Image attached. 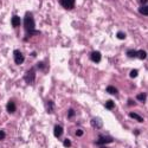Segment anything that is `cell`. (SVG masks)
I'll list each match as a JSON object with an SVG mask.
<instances>
[{"instance_id": "1", "label": "cell", "mask_w": 148, "mask_h": 148, "mask_svg": "<svg viewBox=\"0 0 148 148\" xmlns=\"http://www.w3.org/2000/svg\"><path fill=\"white\" fill-rule=\"evenodd\" d=\"M23 25H24V31H25V39H29L30 37L38 36L40 34V31L36 30V23L33 19V14L31 12H26L25 17L23 19Z\"/></svg>"}, {"instance_id": "2", "label": "cell", "mask_w": 148, "mask_h": 148, "mask_svg": "<svg viewBox=\"0 0 148 148\" xmlns=\"http://www.w3.org/2000/svg\"><path fill=\"white\" fill-rule=\"evenodd\" d=\"M24 81H25L29 85L34 83V81H36V69L34 68H32V69L26 71L25 76H24Z\"/></svg>"}, {"instance_id": "3", "label": "cell", "mask_w": 148, "mask_h": 148, "mask_svg": "<svg viewBox=\"0 0 148 148\" xmlns=\"http://www.w3.org/2000/svg\"><path fill=\"white\" fill-rule=\"evenodd\" d=\"M113 141H114V139H113V136H110V135H100V138L96 141V145L103 146L107 143H112Z\"/></svg>"}, {"instance_id": "4", "label": "cell", "mask_w": 148, "mask_h": 148, "mask_svg": "<svg viewBox=\"0 0 148 148\" xmlns=\"http://www.w3.org/2000/svg\"><path fill=\"white\" fill-rule=\"evenodd\" d=\"M13 58H14V63L17 65H20L24 63V60H25V57H24V55L19 51V50H14L13 51Z\"/></svg>"}, {"instance_id": "5", "label": "cell", "mask_w": 148, "mask_h": 148, "mask_svg": "<svg viewBox=\"0 0 148 148\" xmlns=\"http://www.w3.org/2000/svg\"><path fill=\"white\" fill-rule=\"evenodd\" d=\"M59 4L65 10H72L73 7H75L76 0H59Z\"/></svg>"}, {"instance_id": "6", "label": "cell", "mask_w": 148, "mask_h": 148, "mask_svg": "<svg viewBox=\"0 0 148 148\" xmlns=\"http://www.w3.org/2000/svg\"><path fill=\"white\" fill-rule=\"evenodd\" d=\"M91 126L95 129H101L103 127V122L100 117H94V119H91Z\"/></svg>"}, {"instance_id": "7", "label": "cell", "mask_w": 148, "mask_h": 148, "mask_svg": "<svg viewBox=\"0 0 148 148\" xmlns=\"http://www.w3.org/2000/svg\"><path fill=\"white\" fill-rule=\"evenodd\" d=\"M90 59L94 62V63H100L102 59V55L100 51H92L90 53Z\"/></svg>"}, {"instance_id": "8", "label": "cell", "mask_w": 148, "mask_h": 148, "mask_svg": "<svg viewBox=\"0 0 148 148\" xmlns=\"http://www.w3.org/2000/svg\"><path fill=\"white\" fill-rule=\"evenodd\" d=\"M53 133H55L56 138H60L62 135H63V127H62L60 125H56L55 129H53Z\"/></svg>"}, {"instance_id": "9", "label": "cell", "mask_w": 148, "mask_h": 148, "mask_svg": "<svg viewBox=\"0 0 148 148\" xmlns=\"http://www.w3.org/2000/svg\"><path fill=\"white\" fill-rule=\"evenodd\" d=\"M11 23H12V26H13V27H19L20 24H21V19L18 16H13V17H12Z\"/></svg>"}, {"instance_id": "10", "label": "cell", "mask_w": 148, "mask_h": 148, "mask_svg": "<svg viewBox=\"0 0 148 148\" xmlns=\"http://www.w3.org/2000/svg\"><path fill=\"white\" fill-rule=\"evenodd\" d=\"M6 109H7V112L10 113V114H13L16 110H17V107H16V103L14 102H8L7 103V107H6Z\"/></svg>"}, {"instance_id": "11", "label": "cell", "mask_w": 148, "mask_h": 148, "mask_svg": "<svg viewBox=\"0 0 148 148\" xmlns=\"http://www.w3.org/2000/svg\"><path fill=\"white\" fill-rule=\"evenodd\" d=\"M138 11H139L140 14L147 17V16H148V5H142V6H140Z\"/></svg>"}, {"instance_id": "12", "label": "cell", "mask_w": 148, "mask_h": 148, "mask_svg": "<svg viewBox=\"0 0 148 148\" xmlns=\"http://www.w3.org/2000/svg\"><path fill=\"white\" fill-rule=\"evenodd\" d=\"M126 55L129 58H136L138 57V51L136 50H133V49H129V50H127Z\"/></svg>"}, {"instance_id": "13", "label": "cell", "mask_w": 148, "mask_h": 148, "mask_svg": "<svg viewBox=\"0 0 148 148\" xmlns=\"http://www.w3.org/2000/svg\"><path fill=\"white\" fill-rule=\"evenodd\" d=\"M107 91L109 92V94H112V95H116L117 96V89L115 88V87H113V85H108L107 87Z\"/></svg>"}, {"instance_id": "14", "label": "cell", "mask_w": 148, "mask_h": 148, "mask_svg": "<svg viewBox=\"0 0 148 148\" xmlns=\"http://www.w3.org/2000/svg\"><path fill=\"white\" fill-rule=\"evenodd\" d=\"M129 116H130L132 119H134V120L139 121V122H142V121H143V119H142L140 115H138L136 113H133V112H132V113H129Z\"/></svg>"}, {"instance_id": "15", "label": "cell", "mask_w": 148, "mask_h": 148, "mask_svg": "<svg viewBox=\"0 0 148 148\" xmlns=\"http://www.w3.org/2000/svg\"><path fill=\"white\" fill-rule=\"evenodd\" d=\"M106 108H107V109H109V110L114 109V108H115V103H114V101H112V100L107 101V102H106Z\"/></svg>"}, {"instance_id": "16", "label": "cell", "mask_w": 148, "mask_h": 148, "mask_svg": "<svg viewBox=\"0 0 148 148\" xmlns=\"http://www.w3.org/2000/svg\"><path fill=\"white\" fill-rule=\"evenodd\" d=\"M138 58L140 59H146L147 58V52L145 50H139L138 51Z\"/></svg>"}, {"instance_id": "17", "label": "cell", "mask_w": 148, "mask_h": 148, "mask_svg": "<svg viewBox=\"0 0 148 148\" xmlns=\"http://www.w3.org/2000/svg\"><path fill=\"white\" fill-rule=\"evenodd\" d=\"M146 98H147V94H146V92H141V94H139V95L136 96V100H139V101H141V102H145Z\"/></svg>"}, {"instance_id": "18", "label": "cell", "mask_w": 148, "mask_h": 148, "mask_svg": "<svg viewBox=\"0 0 148 148\" xmlns=\"http://www.w3.org/2000/svg\"><path fill=\"white\" fill-rule=\"evenodd\" d=\"M75 110L73 109H69V112H68V119L69 120H73V117H75Z\"/></svg>"}, {"instance_id": "19", "label": "cell", "mask_w": 148, "mask_h": 148, "mask_svg": "<svg viewBox=\"0 0 148 148\" xmlns=\"http://www.w3.org/2000/svg\"><path fill=\"white\" fill-rule=\"evenodd\" d=\"M47 112L49 113H52L53 112V102L52 101H49L47 102Z\"/></svg>"}, {"instance_id": "20", "label": "cell", "mask_w": 148, "mask_h": 148, "mask_svg": "<svg viewBox=\"0 0 148 148\" xmlns=\"http://www.w3.org/2000/svg\"><path fill=\"white\" fill-rule=\"evenodd\" d=\"M138 73H139V72H138V70H135V69H134V70H132V71H130L129 76H130L132 78H135V77L138 76Z\"/></svg>"}, {"instance_id": "21", "label": "cell", "mask_w": 148, "mask_h": 148, "mask_svg": "<svg viewBox=\"0 0 148 148\" xmlns=\"http://www.w3.org/2000/svg\"><path fill=\"white\" fill-rule=\"evenodd\" d=\"M116 37H117L119 39L122 40V39H125V38H126V34L123 33V32H117V33H116Z\"/></svg>"}, {"instance_id": "22", "label": "cell", "mask_w": 148, "mask_h": 148, "mask_svg": "<svg viewBox=\"0 0 148 148\" xmlns=\"http://www.w3.org/2000/svg\"><path fill=\"white\" fill-rule=\"evenodd\" d=\"M63 145H64V147L69 148V147L71 146V141H70L69 139H65V140H64V142H63Z\"/></svg>"}, {"instance_id": "23", "label": "cell", "mask_w": 148, "mask_h": 148, "mask_svg": "<svg viewBox=\"0 0 148 148\" xmlns=\"http://www.w3.org/2000/svg\"><path fill=\"white\" fill-rule=\"evenodd\" d=\"M83 134H84V132H83L82 129H77V130H76V136L81 138V136H83Z\"/></svg>"}, {"instance_id": "24", "label": "cell", "mask_w": 148, "mask_h": 148, "mask_svg": "<svg viewBox=\"0 0 148 148\" xmlns=\"http://www.w3.org/2000/svg\"><path fill=\"white\" fill-rule=\"evenodd\" d=\"M6 136V133L4 130H0V140H4Z\"/></svg>"}, {"instance_id": "25", "label": "cell", "mask_w": 148, "mask_h": 148, "mask_svg": "<svg viewBox=\"0 0 148 148\" xmlns=\"http://www.w3.org/2000/svg\"><path fill=\"white\" fill-rule=\"evenodd\" d=\"M138 3L140 4V6H142V5H147L148 0H138Z\"/></svg>"}, {"instance_id": "26", "label": "cell", "mask_w": 148, "mask_h": 148, "mask_svg": "<svg viewBox=\"0 0 148 148\" xmlns=\"http://www.w3.org/2000/svg\"><path fill=\"white\" fill-rule=\"evenodd\" d=\"M128 104H129V106H135V102H134L133 100H128Z\"/></svg>"}, {"instance_id": "27", "label": "cell", "mask_w": 148, "mask_h": 148, "mask_svg": "<svg viewBox=\"0 0 148 148\" xmlns=\"http://www.w3.org/2000/svg\"><path fill=\"white\" fill-rule=\"evenodd\" d=\"M134 134L135 135H139L140 134V130H134Z\"/></svg>"}, {"instance_id": "28", "label": "cell", "mask_w": 148, "mask_h": 148, "mask_svg": "<svg viewBox=\"0 0 148 148\" xmlns=\"http://www.w3.org/2000/svg\"><path fill=\"white\" fill-rule=\"evenodd\" d=\"M101 148H107V147H103V146H102V147H101Z\"/></svg>"}]
</instances>
